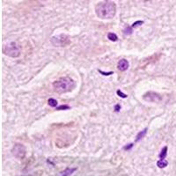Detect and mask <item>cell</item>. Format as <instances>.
<instances>
[{
	"label": "cell",
	"mask_w": 176,
	"mask_h": 176,
	"mask_svg": "<svg viewBox=\"0 0 176 176\" xmlns=\"http://www.w3.org/2000/svg\"><path fill=\"white\" fill-rule=\"evenodd\" d=\"M96 15L102 19H109L116 13V5L113 1H104L99 3L95 7Z\"/></svg>",
	"instance_id": "cell-1"
},
{
	"label": "cell",
	"mask_w": 176,
	"mask_h": 176,
	"mask_svg": "<svg viewBox=\"0 0 176 176\" xmlns=\"http://www.w3.org/2000/svg\"><path fill=\"white\" fill-rule=\"evenodd\" d=\"M76 86L75 81L69 77L61 78L53 83V88L56 92L63 94L72 91Z\"/></svg>",
	"instance_id": "cell-2"
},
{
	"label": "cell",
	"mask_w": 176,
	"mask_h": 176,
	"mask_svg": "<svg viewBox=\"0 0 176 176\" xmlns=\"http://www.w3.org/2000/svg\"><path fill=\"white\" fill-rule=\"evenodd\" d=\"M4 54L7 55L11 57H18L20 55V50H19V46L16 44V42H11L5 46L3 49Z\"/></svg>",
	"instance_id": "cell-3"
},
{
	"label": "cell",
	"mask_w": 176,
	"mask_h": 176,
	"mask_svg": "<svg viewBox=\"0 0 176 176\" xmlns=\"http://www.w3.org/2000/svg\"><path fill=\"white\" fill-rule=\"evenodd\" d=\"M12 152L17 159H23L26 156V147L21 144H16L12 148Z\"/></svg>",
	"instance_id": "cell-4"
},
{
	"label": "cell",
	"mask_w": 176,
	"mask_h": 176,
	"mask_svg": "<svg viewBox=\"0 0 176 176\" xmlns=\"http://www.w3.org/2000/svg\"><path fill=\"white\" fill-rule=\"evenodd\" d=\"M143 99L145 101H148V102H158V101L161 100V96L159 93L154 92H148L144 94Z\"/></svg>",
	"instance_id": "cell-5"
},
{
	"label": "cell",
	"mask_w": 176,
	"mask_h": 176,
	"mask_svg": "<svg viewBox=\"0 0 176 176\" xmlns=\"http://www.w3.org/2000/svg\"><path fill=\"white\" fill-rule=\"evenodd\" d=\"M56 41V42H54V45L56 46H58V47H63V46L66 45V42H64V41H66V42H68V38H67L66 35L64 34H61L59 35V36H56V37H53L52 40H51V42H55Z\"/></svg>",
	"instance_id": "cell-6"
},
{
	"label": "cell",
	"mask_w": 176,
	"mask_h": 176,
	"mask_svg": "<svg viewBox=\"0 0 176 176\" xmlns=\"http://www.w3.org/2000/svg\"><path fill=\"white\" fill-rule=\"evenodd\" d=\"M129 66V62H128V60H126V59H121L120 61L118 62V63H117V68H118V70L121 71V72H125V71H127Z\"/></svg>",
	"instance_id": "cell-7"
},
{
	"label": "cell",
	"mask_w": 176,
	"mask_h": 176,
	"mask_svg": "<svg viewBox=\"0 0 176 176\" xmlns=\"http://www.w3.org/2000/svg\"><path fill=\"white\" fill-rule=\"evenodd\" d=\"M77 170V168H66L64 171H63L61 173H60V176H70L71 174L74 173V172Z\"/></svg>",
	"instance_id": "cell-8"
},
{
	"label": "cell",
	"mask_w": 176,
	"mask_h": 176,
	"mask_svg": "<svg viewBox=\"0 0 176 176\" xmlns=\"http://www.w3.org/2000/svg\"><path fill=\"white\" fill-rule=\"evenodd\" d=\"M167 165H168V162H167V160H166V159H159V160L157 162V166H158V167H159V168L166 167Z\"/></svg>",
	"instance_id": "cell-9"
},
{
	"label": "cell",
	"mask_w": 176,
	"mask_h": 176,
	"mask_svg": "<svg viewBox=\"0 0 176 176\" xmlns=\"http://www.w3.org/2000/svg\"><path fill=\"white\" fill-rule=\"evenodd\" d=\"M146 133H147V128L146 129H145L144 130H141L139 133H138L137 135H136V142H138V141H140V140L142 139V138L144 137V136L146 135Z\"/></svg>",
	"instance_id": "cell-10"
},
{
	"label": "cell",
	"mask_w": 176,
	"mask_h": 176,
	"mask_svg": "<svg viewBox=\"0 0 176 176\" xmlns=\"http://www.w3.org/2000/svg\"><path fill=\"white\" fill-rule=\"evenodd\" d=\"M166 154H167V146H164L161 150L160 153H159V157L160 159H165V158L166 157Z\"/></svg>",
	"instance_id": "cell-11"
},
{
	"label": "cell",
	"mask_w": 176,
	"mask_h": 176,
	"mask_svg": "<svg viewBox=\"0 0 176 176\" xmlns=\"http://www.w3.org/2000/svg\"><path fill=\"white\" fill-rule=\"evenodd\" d=\"M48 104H49V106L51 107V108H56V107L57 106L58 102L56 99H53V98H50V99H49V100H48Z\"/></svg>",
	"instance_id": "cell-12"
},
{
	"label": "cell",
	"mask_w": 176,
	"mask_h": 176,
	"mask_svg": "<svg viewBox=\"0 0 176 176\" xmlns=\"http://www.w3.org/2000/svg\"><path fill=\"white\" fill-rule=\"evenodd\" d=\"M108 39H109L111 42H116L118 40V37L115 33H108Z\"/></svg>",
	"instance_id": "cell-13"
},
{
	"label": "cell",
	"mask_w": 176,
	"mask_h": 176,
	"mask_svg": "<svg viewBox=\"0 0 176 176\" xmlns=\"http://www.w3.org/2000/svg\"><path fill=\"white\" fill-rule=\"evenodd\" d=\"M133 32V29L131 28V26H127V27L125 28V29L123 30V33L124 35H129L131 34Z\"/></svg>",
	"instance_id": "cell-14"
},
{
	"label": "cell",
	"mask_w": 176,
	"mask_h": 176,
	"mask_svg": "<svg viewBox=\"0 0 176 176\" xmlns=\"http://www.w3.org/2000/svg\"><path fill=\"white\" fill-rule=\"evenodd\" d=\"M142 24H144V21L143 20H137V21H136L135 23H133L132 24V26H131V28H135V27H136V26H141Z\"/></svg>",
	"instance_id": "cell-15"
},
{
	"label": "cell",
	"mask_w": 176,
	"mask_h": 176,
	"mask_svg": "<svg viewBox=\"0 0 176 176\" xmlns=\"http://www.w3.org/2000/svg\"><path fill=\"white\" fill-rule=\"evenodd\" d=\"M70 106H68V105H62V106L56 108V110H67L70 109Z\"/></svg>",
	"instance_id": "cell-16"
},
{
	"label": "cell",
	"mask_w": 176,
	"mask_h": 176,
	"mask_svg": "<svg viewBox=\"0 0 176 176\" xmlns=\"http://www.w3.org/2000/svg\"><path fill=\"white\" fill-rule=\"evenodd\" d=\"M116 93H117V95H118L119 97H121V98H127L128 97L127 94L123 93V92H122L121 90H117L116 91Z\"/></svg>",
	"instance_id": "cell-17"
},
{
	"label": "cell",
	"mask_w": 176,
	"mask_h": 176,
	"mask_svg": "<svg viewBox=\"0 0 176 176\" xmlns=\"http://www.w3.org/2000/svg\"><path fill=\"white\" fill-rule=\"evenodd\" d=\"M134 146V144H129V145H125V146H123V150H126V151H129L130 150L132 147Z\"/></svg>",
	"instance_id": "cell-18"
},
{
	"label": "cell",
	"mask_w": 176,
	"mask_h": 176,
	"mask_svg": "<svg viewBox=\"0 0 176 176\" xmlns=\"http://www.w3.org/2000/svg\"><path fill=\"white\" fill-rule=\"evenodd\" d=\"M99 72H100L102 75H104V76H109V75H112V74H114V72H102V71H100V70H99Z\"/></svg>",
	"instance_id": "cell-19"
},
{
	"label": "cell",
	"mask_w": 176,
	"mask_h": 176,
	"mask_svg": "<svg viewBox=\"0 0 176 176\" xmlns=\"http://www.w3.org/2000/svg\"><path fill=\"white\" fill-rule=\"evenodd\" d=\"M120 110H121V106H120V104H116L115 106V112H120Z\"/></svg>",
	"instance_id": "cell-20"
}]
</instances>
